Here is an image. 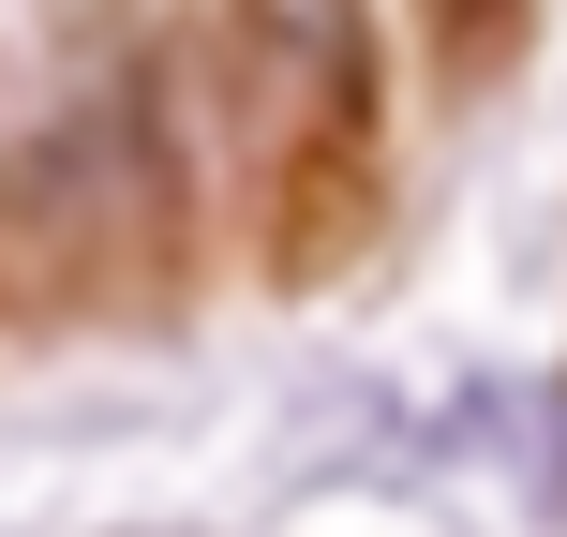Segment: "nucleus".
<instances>
[{
	"label": "nucleus",
	"instance_id": "obj_1",
	"mask_svg": "<svg viewBox=\"0 0 567 537\" xmlns=\"http://www.w3.org/2000/svg\"><path fill=\"white\" fill-rule=\"evenodd\" d=\"M419 16H433V45H449V75H493L508 30H523V0H419Z\"/></svg>",
	"mask_w": 567,
	"mask_h": 537
}]
</instances>
